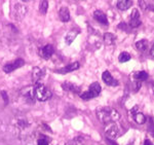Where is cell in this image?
<instances>
[{
  "instance_id": "cell-1",
  "label": "cell",
  "mask_w": 154,
  "mask_h": 145,
  "mask_svg": "<svg viewBox=\"0 0 154 145\" xmlns=\"http://www.w3.org/2000/svg\"><path fill=\"white\" fill-rule=\"evenodd\" d=\"M97 116L103 124L114 122L120 118V114L111 107H102L97 109Z\"/></svg>"
},
{
  "instance_id": "cell-2",
  "label": "cell",
  "mask_w": 154,
  "mask_h": 145,
  "mask_svg": "<svg viewBox=\"0 0 154 145\" xmlns=\"http://www.w3.org/2000/svg\"><path fill=\"white\" fill-rule=\"evenodd\" d=\"M52 92L41 83H37L34 86V97L40 102H45L52 98Z\"/></svg>"
},
{
  "instance_id": "cell-3",
  "label": "cell",
  "mask_w": 154,
  "mask_h": 145,
  "mask_svg": "<svg viewBox=\"0 0 154 145\" xmlns=\"http://www.w3.org/2000/svg\"><path fill=\"white\" fill-rule=\"evenodd\" d=\"M24 64H25V61H24L23 59H16L13 63L6 64L5 66L3 67V71L5 72V73H10V72L13 71V70H16V69L22 67Z\"/></svg>"
},
{
  "instance_id": "cell-4",
  "label": "cell",
  "mask_w": 154,
  "mask_h": 145,
  "mask_svg": "<svg viewBox=\"0 0 154 145\" xmlns=\"http://www.w3.org/2000/svg\"><path fill=\"white\" fill-rule=\"evenodd\" d=\"M141 25V17L140 13L137 8L133 9L131 14V22H129V26L132 28H137Z\"/></svg>"
},
{
  "instance_id": "cell-5",
  "label": "cell",
  "mask_w": 154,
  "mask_h": 145,
  "mask_svg": "<svg viewBox=\"0 0 154 145\" xmlns=\"http://www.w3.org/2000/svg\"><path fill=\"white\" fill-rule=\"evenodd\" d=\"M106 132V136H107V138L109 139H114L116 138L117 136H118V128H117L116 125L114 124H110L107 125V128H106L105 130Z\"/></svg>"
},
{
  "instance_id": "cell-6",
  "label": "cell",
  "mask_w": 154,
  "mask_h": 145,
  "mask_svg": "<svg viewBox=\"0 0 154 145\" xmlns=\"http://www.w3.org/2000/svg\"><path fill=\"white\" fill-rule=\"evenodd\" d=\"M102 79L103 81L107 84V86H118V81L116 80V79H114L111 75V73H110L109 71H104L102 74Z\"/></svg>"
},
{
  "instance_id": "cell-7",
  "label": "cell",
  "mask_w": 154,
  "mask_h": 145,
  "mask_svg": "<svg viewBox=\"0 0 154 145\" xmlns=\"http://www.w3.org/2000/svg\"><path fill=\"white\" fill-rule=\"evenodd\" d=\"M79 67H80V64H79L78 62H74V63H71V64L67 65V66H65L64 68L56 70V72L57 73H61V74L69 73V72H72L74 71V70L79 69Z\"/></svg>"
},
{
  "instance_id": "cell-8",
  "label": "cell",
  "mask_w": 154,
  "mask_h": 145,
  "mask_svg": "<svg viewBox=\"0 0 154 145\" xmlns=\"http://www.w3.org/2000/svg\"><path fill=\"white\" fill-rule=\"evenodd\" d=\"M93 18L96 19V21L99 22L100 24H102V25H105L107 26L108 24V19H107V16H106L105 13H103L102 11H96L95 13H93Z\"/></svg>"
},
{
  "instance_id": "cell-9",
  "label": "cell",
  "mask_w": 154,
  "mask_h": 145,
  "mask_svg": "<svg viewBox=\"0 0 154 145\" xmlns=\"http://www.w3.org/2000/svg\"><path fill=\"white\" fill-rule=\"evenodd\" d=\"M54 53H55V50H54V47H52V44H46L45 47H43L41 48V50H40V54H41V56L46 60L49 59V58L54 55Z\"/></svg>"
},
{
  "instance_id": "cell-10",
  "label": "cell",
  "mask_w": 154,
  "mask_h": 145,
  "mask_svg": "<svg viewBox=\"0 0 154 145\" xmlns=\"http://www.w3.org/2000/svg\"><path fill=\"white\" fill-rule=\"evenodd\" d=\"M59 17L62 22H69L70 21V11L67 7H61L59 11Z\"/></svg>"
},
{
  "instance_id": "cell-11",
  "label": "cell",
  "mask_w": 154,
  "mask_h": 145,
  "mask_svg": "<svg viewBox=\"0 0 154 145\" xmlns=\"http://www.w3.org/2000/svg\"><path fill=\"white\" fill-rule=\"evenodd\" d=\"M101 91H102V88H101L99 83H93L90 86V90H88V92L91 94V96H93V98H96V97L100 95Z\"/></svg>"
},
{
  "instance_id": "cell-12",
  "label": "cell",
  "mask_w": 154,
  "mask_h": 145,
  "mask_svg": "<svg viewBox=\"0 0 154 145\" xmlns=\"http://www.w3.org/2000/svg\"><path fill=\"white\" fill-rule=\"evenodd\" d=\"M62 88H63V90L67 92H72V93H79L80 92V88L79 86H77L74 83H64L62 84Z\"/></svg>"
},
{
  "instance_id": "cell-13",
  "label": "cell",
  "mask_w": 154,
  "mask_h": 145,
  "mask_svg": "<svg viewBox=\"0 0 154 145\" xmlns=\"http://www.w3.org/2000/svg\"><path fill=\"white\" fill-rule=\"evenodd\" d=\"M133 5V1L132 0H119L117 1V7L120 11H126L129 7Z\"/></svg>"
},
{
  "instance_id": "cell-14",
  "label": "cell",
  "mask_w": 154,
  "mask_h": 145,
  "mask_svg": "<svg viewBox=\"0 0 154 145\" xmlns=\"http://www.w3.org/2000/svg\"><path fill=\"white\" fill-rule=\"evenodd\" d=\"M79 33L78 30H72L70 31V32L68 33V34L66 35V38H65V41H66V43L68 45H70L72 42L74 41V39L76 38L77 34Z\"/></svg>"
},
{
  "instance_id": "cell-15",
  "label": "cell",
  "mask_w": 154,
  "mask_h": 145,
  "mask_svg": "<svg viewBox=\"0 0 154 145\" xmlns=\"http://www.w3.org/2000/svg\"><path fill=\"white\" fill-rule=\"evenodd\" d=\"M133 118L135 122L139 125H143L146 122V116L141 112H137V113H135V114H133Z\"/></svg>"
},
{
  "instance_id": "cell-16",
  "label": "cell",
  "mask_w": 154,
  "mask_h": 145,
  "mask_svg": "<svg viewBox=\"0 0 154 145\" xmlns=\"http://www.w3.org/2000/svg\"><path fill=\"white\" fill-rule=\"evenodd\" d=\"M136 47L139 50H141V52H145L148 47V41L146 39L139 40V41H137L136 43Z\"/></svg>"
},
{
  "instance_id": "cell-17",
  "label": "cell",
  "mask_w": 154,
  "mask_h": 145,
  "mask_svg": "<svg viewBox=\"0 0 154 145\" xmlns=\"http://www.w3.org/2000/svg\"><path fill=\"white\" fill-rule=\"evenodd\" d=\"M104 41L107 45H111L115 42V36L112 33H105L104 34Z\"/></svg>"
},
{
  "instance_id": "cell-18",
  "label": "cell",
  "mask_w": 154,
  "mask_h": 145,
  "mask_svg": "<svg viewBox=\"0 0 154 145\" xmlns=\"http://www.w3.org/2000/svg\"><path fill=\"white\" fill-rule=\"evenodd\" d=\"M135 78L137 80H146L148 78V73L146 71H139L135 73Z\"/></svg>"
},
{
  "instance_id": "cell-19",
  "label": "cell",
  "mask_w": 154,
  "mask_h": 145,
  "mask_svg": "<svg viewBox=\"0 0 154 145\" xmlns=\"http://www.w3.org/2000/svg\"><path fill=\"white\" fill-rule=\"evenodd\" d=\"M118 60H119L120 63H126V62H129V60H131V55H129V53H126V52H122L121 54L119 55Z\"/></svg>"
},
{
  "instance_id": "cell-20",
  "label": "cell",
  "mask_w": 154,
  "mask_h": 145,
  "mask_svg": "<svg viewBox=\"0 0 154 145\" xmlns=\"http://www.w3.org/2000/svg\"><path fill=\"white\" fill-rule=\"evenodd\" d=\"M47 8H49V2L45 1V0H43V1L40 2V4H39L40 13H41L42 14H45L47 13Z\"/></svg>"
},
{
  "instance_id": "cell-21",
  "label": "cell",
  "mask_w": 154,
  "mask_h": 145,
  "mask_svg": "<svg viewBox=\"0 0 154 145\" xmlns=\"http://www.w3.org/2000/svg\"><path fill=\"white\" fill-rule=\"evenodd\" d=\"M42 75H43V71L41 70V68L35 67V68L33 69V77H34L35 79H39Z\"/></svg>"
},
{
  "instance_id": "cell-22",
  "label": "cell",
  "mask_w": 154,
  "mask_h": 145,
  "mask_svg": "<svg viewBox=\"0 0 154 145\" xmlns=\"http://www.w3.org/2000/svg\"><path fill=\"white\" fill-rule=\"evenodd\" d=\"M149 120V125H148V132L151 134V136L154 138V122L152 118H148Z\"/></svg>"
},
{
  "instance_id": "cell-23",
  "label": "cell",
  "mask_w": 154,
  "mask_h": 145,
  "mask_svg": "<svg viewBox=\"0 0 154 145\" xmlns=\"http://www.w3.org/2000/svg\"><path fill=\"white\" fill-rule=\"evenodd\" d=\"M80 98L82 99V100L87 101V100H90V99H93V97L91 96V94L87 91V92H84V93L81 94V95H80Z\"/></svg>"
},
{
  "instance_id": "cell-24",
  "label": "cell",
  "mask_w": 154,
  "mask_h": 145,
  "mask_svg": "<svg viewBox=\"0 0 154 145\" xmlns=\"http://www.w3.org/2000/svg\"><path fill=\"white\" fill-rule=\"evenodd\" d=\"M37 145H49V142H47V140H46V139L41 138V139H38Z\"/></svg>"
},
{
  "instance_id": "cell-25",
  "label": "cell",
  "mask_w": 154,
  "mask_h": 145,
  "mask_svg": "<svg viewBox=\"0 0 154 145\" xmlns=\"http://www.w3.org/2000/svg\"><path fill=\"white\" fill-rule=\"evenodd\" d=\"M134 86H135V92H138L141 89V83L136 81V83H134Z\"/></svg>"
},
{
  "instance_id": "cell-26",
  "label": "cell",
  "mask_w": 154,
  "mask_h": 145,
  "mask_svg": "<svg viewBox=\"0 0 154 145\" xmlns=\"http://www.w3.org/2000/svg\"><path fill=\"white\" fill-rule=\"evenodd\" d=\"M1 95H2V97H3V100L5 101V103L6 104L8 103V97H7L6 92H1Z\"/></svg>"
},
{
  "instance_id": "cell-27",
  "label": "cell",
  "mask_w": 154,
  "mask_h": 145,
  "mask_svg": "<svg viewBox=\"0 0 154 145\" xmlns=\"http://www.w3.org/2000/svg\"><path fill=\"white\" fill-rule=\"evenodd\" d=\"M106 142L108 143V145H118L115 141H113L112 139H109V138H106Z\"/></svg>"
},
{
  "instance_id": "cell-28",
  "label": "cell",
  "mask_w": 154,
  "mask_h": 145,
  "mask_svg": "<svg viewBox=\"0 0 154 145\" xmlns=\"http://www.w3.org/2000/svg\"><path fill=\"white\" fill-rule=\"evenodd\" d=\"M126 23H120V24H118V28L119 29H126Z\"/></svg>"
},
{
  "instance_id": "cell-29",
  "label": "cell",
  "mask_w": 154,
  "mask_h": 145,
  "mask_svg": "<svg viewBox=\"0 0 154 145\" xmlns=\"http://www.w3.org/2000/svg\"><path fill=\"white\" fill-rule=\"evenodd\" d=\"M144 145H153V144H152V142H151L150 140L146 139L145 141H144Z\"/></svg>"
},
{
  "instance_id": "cell-30",
  "label": "cell",
  "mask_w": 154,
  "mask_h": 145,
  "mask_svg": "<svg viewBox=\"0 0 154 145\" xmlns=\"http://www.w3.org/2000/svg\"><path fill=\"white\" fill-rule=\"evenodd\" d=\"M150 55H151V57L154 58V44H153V47H151V50H150Z\"/></svg>"
}]
</instances>
